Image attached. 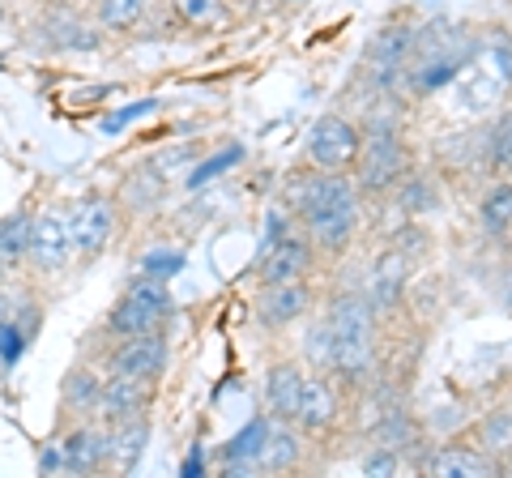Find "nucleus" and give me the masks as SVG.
Segmentation results:
<instances>
[{"label": "nucleus", "mask_w": 512, "mask_h": 478, "mask_svg": "<svg viewBox=\"0 0 512 478\" xmlns=\"http://www.w3.org/2000/svg\"><path fill=\"white\" fill-rule=\"evenodd\" d=\"M299 461V436L291 427H269V440L261 449V461H256V470H291Z\"/></svg>", "instance_id": "393cba45"}, {"label": "nucleus", "mask_w": 512, "mask_h": 478, "mask_svg": "<svg viewBox=\"0 0 512 478\" xmlns=\"http://www.w3.org/2000/svg\"><path fill=\"white\" fill-rule=\"evenodd\" d=\"M184 474L192 478V474H201V444H197V449H192V457L184 461Z\"/></svg>", "instance_id": "e433bc0d"}, {"label": "nucleus", "mask_w": 512, "mask_h": 478, "mask_svg": "<svg viewBox=\"0 0 512 478\" xmlns=\"http://www.w3.org/2000/svg\"><path fill=\"white\" fill-rule=\"evenodd\" d=\"M30 227H35V218L22 210L0 218V265H18L30 257Z\"/></svg>", "instance_id": "5701e85b"}, {"label": "nucleus", "mask_w": 512, "mask_h": 478, "mask_svg": "<svg viewBox=\"0 0 512 478\" xmlns=\"http://www.w3.org/2000/svg\"><path fill=\"white\" fill-rule=\"evenodd\" d=\"M414 440V423L406 419L402 410H393L389 419H384V427H380V444L384 449H402V444H410Z\"/></svg>", "instance_id": "2f4dec72"}, {"label": "nucleus", "mask_w": 512, "mask_h": 478, "mask_svg": "<svg viewBox=\"0 0 512 478\" xmlns=\"http://www.w3.org/2000/svg\"><path fill=\"white\" fill-rule=\"evenodd\" d=\"M26 342H30V329L18 325V316L9 325H0V368H18V359L26 355Z\"/></svg>", "instance_id": "bb28decb"}, {"label": "nucleus", "mask_w": 512, "mask_h": 478, "mask_svg": "<svg viewBox=\"0 0 512 478\" xmlns=\"http://www.w3.org/2000/svg\"><path fill=\"white\" fill-rule=\"evenodd\" d=\"M30 261L43 274H56L73 261V231H69V214L64 210H43L30 227Z\"/></svg>", "instance_id": "6e6552de"}, {"label": "nucleus", "mask_w": 512, "mask_h": 478, "mask_svg": "<svg viewBox=\"0 0 512 478\" xmlns=\"http://www.w3.org/2000/svg\"><path fill=\"white\" fill-rule=\"evenodd\" d=\"M414 47H419V30L406 26V22L384 26L380 35L372 39V52H367V69H372V77H376L384 90H393V86L410 73Z\"/></svg>", "instance_id": "39448f33"}, {"label": "nucleus", "mask_w": 512, "mask_h": 478, "mask_svg": "<svg viewBox=\"0 0 512 478\" xmlns=\"http://www.w3.org/2000/svg\"><path fill=\"white\" fill-rule=\"evenodd\" d=\"M13 316H18V299H13L9 291H0V325H9Z\"/></svg>", "instance_id": "c9c22d12"}, {"label": "nucleus", "mask_w": 512, "mask_h": 478, "mask_svg": "<svg viewBox=\"0 0 512 478\" xmlns=\"http://www.w3.org/2000/svg\"><path fill=\"white\" fill-rule=\"evenodd\" d=\"M406 282H410V261L402 257V252H384V257L376 261V269H372V291H367L372 308L376 312H389L397 299H402Z\"/></svg>", "instance_id": "4468645a"}, {"label": "nucleus", "mask_w": 512, "mask_h": 478, "mask_svg": "<svg viewBox=\"0 0 512 478\" xmlns=\"http://www.w3.org/2000/svg\"><path fill=\"white\" fill-rule=\"evenodd\" d=\"M474 444L495 461H512V406H495L487 410L474 427Z\"/></svg>", "instance_id": "a211bd4d"}, {"label": "nucleus", "mask_w": 512, "mask_h": 478, "mask_svg": "<svg viewBox=\"0 0 512 478\" xmlns=\"http://www.w3.org/2000/svg\"><path fill=\"white\" fill-rule=\"evenodd\" d=\"M150 0H94V13L107 30H133L141 18H146Z\"/></svg>", "instance_id": "a878e982"}, {"label": "nucleus", "mask_w": 512, "mask_h": 478, "mask_svg": "<svg viewBox=\"0 0 512 478\" xmlns=\"http://www.w3.org/2000/svg\"><path fill=\"white\" fill-rule=\"evenodd\" d=\"M43 30H47V43H52L56 52H86V47H99V35H90V26L77 18L73 9H52Z\"/></svg>", "instance_id": "f3484780"}, {"label": "nucleus", "mask_w": 512, "mask_h": 478, "mask_svg": "<svg viewBox=\"0 0 512 478\" xmlns=\"http://www.w3.org/2000/svg\"><path fill=\"white\" fill-rule=\"evenodd\" d=\"M175 18H180L184 26L192 30H222L231 26V9L227 0H171Z\"/></svg>", "instance_id": "4be33fe9"}, {"label": "nucleus", "mask_w": 512, "mask_h": 478, "mask_svg": "<svg viewBox=\"0 0 512 478\" xmlns=\"http://www.w3.org/2000/svg\"><path fill=\"white\" fill-rule=\"evenodd\" d=\"M308 355H312L316 368H329V355H333V333H329V325H325V321L312 325V333H308Z\"/></svg>", "instance_id": "72a5a7b5"}, {"label": "nucleus", "mask_w": 512, "mask_h": 478, "mask_svg": "<svg viewBox=\"0 0 512 478\" xmlns=\"http://www.w3.org/2000/svg\"><path fill=\"white\" fill-rule=\"evenodd\" d=\"M265 440H269V419H248L227 444H222V457H227V466H231V470H244V466L256 470Z\"/></svg>", "instance_id": "6ab92c4d"}, {"label": "nucleus", "mask_w": 512, "mask_h": 478, "mask_svg": "<svg viewBox=\"0 0 512 478\" xmlns=\"http://www.w3.org/2000/svg\"><path fill=\"white\" fill-rule=\"evenodd\" d=\"M146 436H150L146 419L116 423V427H111V461H116L120 470H133L141 461V453H146Z\"/></svg>", "instance_id": "412c9836"}, {"label": "nucleus", "mask_w": 512, "mask_h": 478, "mask_svg": "<svg viewBox=\"0 0 512 478\" xmlns=\"http://www.w3.org/2000/svg\"><path fill=\"white\" fill-rule=\"evenodd\" d=\"M99 393H103V380L90 368H77V372L64 376V406H69L73 414L99 410Z\"/></svg>", "instance_id": "b1692460"}, {"label": "nucleus", "mask_w": 512, "mask_h": 478, "mask_svg": "<svg viewBox=\"0 0 512 478\" xmlns=\"http://www.w3.org/2000/svg\"><path fill=\"white\" fill-rule=\"evenodd\" d=\"M491 158H495L500 167L512 171V111H508L500 124H495V133H491Z\"/></svg>", "instance_id": "473e14b6"}, {"label": "nucleus", "mask_w": 512, "mask_h": 478, "mask_svg": "<svg viewBox=\"0 0 512 478\" xmlns=\"http://www.w3.org/2000/svg\"><path fill=\"white\" fill-rule=\"evenodd\" d=\"M184 269V252L180 248H154L141 257V274H150V278H175Z\"/></svg>", "instance_id": "cd10ccee"}, {"label": "nucleus", "mask_w": 512, "mask_h": 478, "mask_svg": "<svg viewBox=\"0 0 512 478\" xmlns=\"http://www.w3.org/2000/svg\"><path fill=\"white\" fill-rule=\"evenodd\" d=\"M303 376L295 363H274L269 368V376H265V402H269V410L278 414V419H295L299 414V402H303Z\"/></svg>", "instance_id": "2eb2a0df"}, {"label": "nucleus", "mask_w": 512, "mask_h": 478, "mask_svg": "<svg viewBox=\"0 0 512 478\" xmlns=\"http://www.w3.org/2000/svg\"><path fill=\"white\" fill-rule=\"evenodd\" d=\"M167 316H171L167 282H163V278L141 274V278H137V282L120 295V304L111 308L107 329L116 333V338H137V333H154V329H163Z\"/></svg>", "instance_id": "f03ea898"}, {"label": "nucleus", "mask_w": 512, "mask_h": 478, "mask_svg": "<svg viewBox=\"0 0 512 478\" xmlns=\"http://www.w3.org/2000/svg\"><path fill=\"white\" fill-rule=\"evenodd\" d=\"M111 461V432H99V427H73L69 436L60 440V466L73 470V474H86V470H99Z\"/></svg>", "instance_id": "ddd939ff"}, {"label": "nucleus", "mask_w": 512, "mask_h": 478, "mask_svg": "<svg viewBox=\"0 0 512 478\" xmlns=\"http://www.w3.org/2000/svg\"><path fill=\"white\" fill-rule=\"evenodd\" d=\"M397 470H402V453H397V449H384V444H380V449H376L372 457L363 461V474H372V478L397 474Z\"/></svg>", "instance_id": "f704fd0d"}, {"label": "nucleus", "mask_w": 512, "mask_h": 478, "mask_svg": "<svg viewBox=\"0 0 512 478\" xmlns=\"http://www.w3.org/2000/svg\"><path fill=\"white\" fill-rule=\"evenodd\" d=\"M359 150H363V133L346 116H320L308 133V146H303L308 163L320 171H350L359 163Z\"/></svg>", "instance_id": "20e7f679"}, {"label": "nucleus", "mask_w": 512, "mask_h": 478, "mask_svg": "<svg viewBox=\"0 0 512 478\" xmlns=\"http://www.w3.org/2000/svg\"><path fill=\"white\" fill-rule=\"evenodd\" d=\"M333 419H338V389L320 376H308L303 380V402H299L295 423L303 432H320V427H329Z\"/></svg>", "instance_id": "dca6fc26"}, {"label": "nucleus", "mask_w": 512, "mask_h": 478, "mask_svg": "<svg viewBox=\"0 0 512 478\" xmlns=\"http://www.w3.org/2000/svg\"><path fill=\"white\" fill-rule=\"evenodd\" d=\"M0 269H5V265H0Z\"/></svg>", "instance_id": "4c0bfd02"}, {"label": "nucleus", "mask_w": 512, "mask_h": 478, "mask_svg": "<svg viewBox=\"0 0 512 478\" xmlns=\"http://www.w3.org/2000/svg\"><path fill=\"white\" fill-rule=\"evenodd\" d=\"M150 111H158V99H141V103H128V107H120V111H111V116H103V124L99 129L107 133V137H116V133H124L133 120H141V116H150Z\"/></svg>", "instance_id": "c756f323"}, {"label": "nucleus", "mask_w": 512, "mask_h": 478, "mask_svg": "<svg viewBox=\"0 0 512 478\" xmlns=\"http://www.w3.org/2000/svg\"><path fill=\"white\" fill-rule=\"evenodd\" d=\"M163 368H167V338H163V329L124 338L116 350H111V359H107V372H116V376L154 380Z\"/></svg>", "instance_id": "1a4fd4ad"}, {"label": "nucleus", "mask_w": 512, "mask_h": 478, "mask_svg": "<svg viewBox=\"0 0 512 478\" xmlns=\"http://www.w3.org/2000/svg\"><path fill=\"white\" fill-rule=\"evenodd\" d=\"M500 466L504 461H495L478 444H444V449H436L423 461V470L436 478H487V474H500Z\"/></svg>", "instance_id": "9b49d317"}, {"label": "nucleus", "mask_w": 512, "mask_h": 478, "mask_svg": "<svg viewBox=\"0 0 512 478\" xmlns=\"http://www.w3.org/2000/svg\"><path fill=\"white\" fill-rule=\"evenodd\" d=\"M150 385L154 380H141V376H116L111 372L103 380V393H99V414L107 427L128 423V419H141L150 402Z\"/></svg>", "instance_id": "9d476101"}, {"label": "nucleus", "mask_w": 512, "mask_h": 478, "mask_svg": "<svg viewBox=\"0 0 512 478\" xmlns=\"http://www.w3.org/2000/svg\"><path fill=\"white\" fill-rule=\"evenodd\" d=\"M244 158V146H227L222 154H214V158H205V163L197 167V171H188V188H201L205 180H214V175H222V171H231V163H239Z\"/></svg>", "instance_id": "c85d7f7f"}, {"label": "nucleus", "mask_w": 512, "mask_h": 478, "mask_svg": "<svg viewBox=\"0 0 512 478\" xmlns=\"http://www.w3.org/2000/svg\"><path fill=\"white\" fill-rule=\"evenodd\" d=\"M402 205L410 214H427V210H436V188H431L427 180H402Z\"/></svg>", "instance_id": "7c9ffc66"}, {"label": "nucleus", "mask_w": 512, "mask_h": 478, "mask_svg": "<svg viewBox=\"0 0 512 478\" xmlns=\"http://www.w3.org/2000/svg\"><path fill=\"white\" fill-rule=\"evenodd\" d=\"M410 175V150L397 129H372L363 133L359 150V188L363 193H393Z\"/></svg>", "instance_id": "7ed1b4c3"}, {"label": "nucleus", "mask_w": 512, "mask_h": 478, "mask_svg": "<svg viewBox=\"0 0 512 478\" xmlns=\"http://www.w3.org/2000/svg\"><path fill=\"white\" fill-rule=\"evenodd\" d=\"M359 180H350L346 171H316L308 201L299 205L303 235L312 239L316 252H342L359 231L363 201H359Z\"/></svg>", "instance_id": "f257e3e1"}, {"label": "nucleus", "mask_w": 512, "mask_h": 478, "mask_svg": "<svg viewBox=\"0 0 512 478\" xmlns=\"http://www.w3.org/2000/svg\"><path fill=\"white\" fill-rule=\"evenodd\" d=\"M312 304V291H308V282L295 278V282H274V286H261V295H256V316H261L265 325H291L299 321L303 312H308Z\"/></svg>", "instance_id": "f8f14e48"}, {"label": "nucleus", "mask_w": 512, "mask_h": 478, "mask_svg": "<svg viewBox=\"0 0 512 478\" xmlns=\"http://www.w3.org/2000/svg\"><path fill=\"white\" fill-rule=\"evenodd\" d=\"M312 261H316L312 239L286 231L282 239H274V244L261 248V257H256V282H261V286H274V282L308 278V274H312Z\"/></svg>", "instance_id": "423d86ee"}, {"label": "nucleus", "mask_w": 512, "mask_h": 478, "mask_svg": "<svg viewBox=\"0 0 512 478\" xmlns=\"http://www.w3.org/2000/svg\"><path fill=\"white\" fill-rule=\"evenodd\" d=\"M478 218H483V231L491 239H500L512 231V180L491 184L483 193V205H478Z\"/></svg>", "instance_id": "aec40b11"}, {"label": "nucleus", "mask_w": 512, "mask_h": 478, "mask_svg": "<svg viewBox=\"0 0 512 478\" xmlns=\"http://www.w3.org/2000/svg\"><path fill=\"white\" fill-rule=\"evenodd\" d=\"M69 231H73V252L77 257H99L116 235V205L107 197H86L69 210Z\"/></svg>", "instance_id": "0eeeda50"}]
</instances>
